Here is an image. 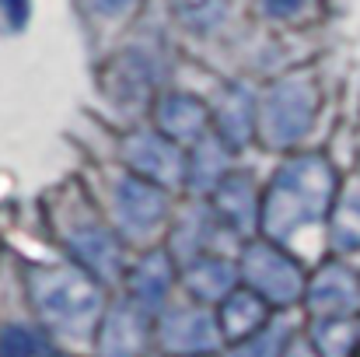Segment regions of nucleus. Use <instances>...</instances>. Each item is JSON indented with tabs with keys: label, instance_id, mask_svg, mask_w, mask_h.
<instances>
[{
	"label": "nucleus",
	"instance_id": "412c9836",
	"mask_svg": "<svg viewBox=\"0 0 360 357\" xmlns=\"http://www.w3.org/2000/svg\"><path fill=\"white\" fill-rule=\"evenodd\" d=\"M283 357H322V354H315V347H308L304 340H297V344H290V347H287V354Z\"/></svg>",
	"mask_w": 360,
	"mask_h": 357
},
{
	"label": "nucleus",
	"instance_id": "a211bd4d",
	"mask_svg": "<svg viewBox=\"0 0 360 357\" xmlns=\"http://www.w3.org/2000/svg\"><path fill=\"white\" fill-rule=\"evenodd\" d=\"M276 344H280L276 333H262V337H255V340L248 337V344H245L235 357H273L276 354Z\"/></svg>",
	"mask_w": 360,
	"mask_h": 357
},
{
	"label": "nucleus",
	"instance_id": "f3484780",
	"mask_svg": "<svg viewBox=\"0 0 360 357\" xmlns=\"http://www.w3.org/2000/svg\"><path fill=\"white\" fill-rule=\"evenodd\" d=\"M333 242L340 249H360V189L340 200L333 218Z\"/></svg>",
	"mask_w": 360,
	"mask_h": 357
},
{
	"label": "nucleus",
	"instance_id": "aec40b11",
	"mask_svg": "<svg viewBox=\"0 0 360 357\" xmlns=\"http://www.w3.org/2000/svg\"><path fill=\"white\" fill-rule=\"evenodd\" d=\"M91 4H95L98 14H122V11L133 7V0H91Z\"/></svg>",
	"mask_w": 360,
	"mask_h": 357
},
{
	"label": "nucleus",
	"instance_id": "4468645a",
	"mask_svg": "<svg viewBox=\"0 0 360 357\" xmlns=\"http://www.w3.org/2000/svg\"><path fill=\"white\" fill-rule=\"evenodd\" d=\"M186 284L196 298L203 301H214V298H228L231 284H235V270L231 263L224 259H214V256H203L193 263V270L186 273Z\"/></svg>",
	"mask_w": 360,
	"mask_h": 357
},
{
	"label": "nucleus",
	"instance_id": "ddd939ff",
	"mask_svg": "<svg viewBox=\"0 0 360 357\" xmlns=\"http://www.w3.org/2000/svg\"><path fill=\"white\" fill-rule=\"evenodd\" d=\"M217 207H221V218L228 225H235L238 232H248L255 221H259V196H255V186L248 175H228L217 189Z\"/></svg>",
	"mask_w": 360,
	"mask_h": 357
},
{
	"label": "nucleus",
	"instance_id": "f03ea898",
	"mask_svg": "<svg viewBox=\"0 0 360 357\" xmlns=\"http://www.w3.org/2000/svg\"><path fill=\"white\" fill-rule=\"evenodd\" d=\"M32 298L42 319L63 337H84L102 308V291L91 273L46 270L32 280Z\"/></svg>",
	"mask_w": 360,
	"mask_h": 357
},
{
	"label": "nucleus",
	"instance_id": "2eb2a0df",
	"mask_svg": "<svg viewBox=\"0 0 360 357\" xmlns=\"http://www.w3.org/2000/svg\"><path fill=\"white\" fill-rule=\"evenodd\" d=\"M203 123H207V109L189 95H175L161 106V126L172 140H193L203 130Z\"/></svg>",
	"mask_w": 360,
	"mask_h": 357
},
{
	"label": "nucleus",
	"instance_id": "dca6fc26",
	"mask_svg": "<svg viewBox=\"0 0 360 357\" xmlns=\"http://www.w3.org/2000/svg\"><path fill=\"white\" fill-rule=\"evenodd\" d=\"M0 357H56L53 344L28 326H7L0 333Z\"/></svg>",
	"mask_w": 360,
	"mask_h": 357
},
{
	"label": "nucleus",
	"instance_id": "0eeeda50",
	"mask_svg": "<svg viewBox=\"0 0 360 357\" xmlns=\"http://www.w3.org/2000/svg\"><path fill=\"white\" fill-rule=\"evenodd\" d=\"M67 245L95 280H116L122 273V252L112 232H105L98 225H84L67 235Z\"/></svg>",
	"mask_w": 360,
	"mask_h": 357
},
{
	"label": "nucleus",
	"instance_id": "7ed1b4c3",
	"mask_svg": "<svg viewBox=\"0 0 360 357\" xmlns=\"http://www.w3.org/2000/svg\"><path fill=\"white\" fill-rule=\"evenodd\" d=\"M245 280L266 298V301H276V305H287L301 294L304 287V277L297 270V263L280 252L276 245H252L245 252Z\"/></svg>",
	"mask_w": 360,
	"mask_h": 357
},
{
	"label": "nucleus",
	"instance_id": "f257e3e1",
	"mask_svg": "<svg viewBox=\"0 0 360 357\" xmlns=\"http://www.w3.org/2000/svg\"><path fill=\"white\" fill-rule=\"evenodd\" d=\"M336 193V175L322 158H294L287 161L262 196V228L269 238H287L304 225H315Z\"/></svg>",
	"mask_w": 360,
	"mask_h": 357
},
{
	"label": "nucleus",
	"instance_id": "1a4fd4ad",
	"mask_svg": "<svg viewBox=\"0 0 360 357\" xmlns=\"http://www.w3.org/2000/svg\"><path fill=\"white\" fill-rule=\"evenodd\" d=\"M161 340L175 354H207L217 347V322L210 312H172L161 322Z\"/></svg>",
	"mask_w": 360,
	"mask_h": 357
},
{
	"label": "nucleus",
	"instance_id": "6ab92c4d",
	"mask_svg": "<svg viewBox=\"0 0 360 357\" xmlns=\"http://www.w3.org/2000/svg\"><path fill=\"white\" fill-rule=\"evenodd\" d=\"M304 4H308V0H266V11L276 14V18H290V14H297Z\"/></svg>",
	"mask_w": 360,
	"mask_h": 357
},
{
	"label": "nucleus",
	"instance_id": "f8f14e48",
	"mask_svg": "<svg viewBox=\"0 0 360 357\" xmlns=\"http://www.w3.org/2000/svg\"><path fill=\"white\" fill-rule=\"evenodd\" d=\"M172 280H175V270H172V259H168L165 252H150V256H143V259L129 270V291H133V298H136L140 305H147V308H154V305L165 301Z\"/></svg>",
	"mask_w": 360,
	"mask_h": 357
},
{
	"label": "nucleus",
	"instance_id": "39448f33",
	"mask_svg": "<svg viewBox=\"0 0 360 357\" xmlns=\"http://www.w3.org/2000/svg\"><path fill=\"white\" fill-rule=\"evenodd\" d=\"M165 214H168V200L150 179L126 175L116 186V218L129 235L154 232L165 221Z\"/></svg>",
	"mask_w": 360,
	"mask_h": 357
},
{
	"label": "nucleus",
	"instance_id": "4be33fe9",
	"mask_svg": "<svg viewBox=\"0 0 360 357\" xmlns=\"http://www.w3.org/2000/svg\"><path fill=\"white\" fill-rule=\"evenodd\" d=\"M354 357H360V330H357V347H354Z\"/></svg>",
	"mask_w": 360,
	"mask_h": 357
},
{
	"label": "nucleus",
	"instance_id": "9d476101",
	"mask_svg": "<svg viewBox=\"0 0 360 357\" xmlns=\"http://www.w3.org/2000/svg\"><path fill=\"white\" fill-rule=\"evenodd\" d=\"M126 161L150 182H161V186H172L182 179V161H179V151L161 140V137H133V144L126 147Z\"/></svg>",
	"mask_w": 360,
	"mask_h": 357
},
{
	"label": "nucleus",
	"instance_id": "6e6552de",
	"mask_svg": "<svg viewBox=\"0 0 360 357\" xmlns=\"http://www.w3.org/2000/svg\"><path fill=\"white\" fill-rule=\"evenodd\" d=\"M357 280L347 266L329 263L319 270V277L308 287V305L311 312H319L322 319H343L347 312L357 308Z\"/></svg>",
	"mask_w": 360,
	"mask_h": 357
},
{
	"label": "nucleus",
	"instance_id": "423d86ee",
	"mask_svg": "<svg viewBox=\"0 0 360 357\" xmlns=\"http://www.w3.org/2000/svg\"><path fill=\"white\" fill-rule=\"evenodd\" d=\"M147 333H150V326H147V305H140L136 298L133 301H122L102 322L98 351H102V357H136L147 347Z\"/></svg>",
	"mask_w": 360,
	"mask_h": 357
},
{
	"label": "nucleus",
	"instance_id": "9b49d317",
	"mask_svg": "<svg viewBox=\"0 0 360 357\" xmlns=\"http://www.w3.org/2000/svg\"><path fill=\"white\" fill-rule=\"evenodd\" d=\"M266 322V298L252 287V291H231L224 298L221 308V333L228 340H248L262 330Z\"/></svg>",
	"mask_w": 360,
	"mask_h": 357
},
{
	"label": "nucleus",
	"instance_id": "20e7f679",
	"mask_svg": "<svg viewBox=\"0 0 360 357\" xmlns=\"http://www.w3.org/2000/svg\"><path fill=\"white\" fill-rule=\"evenodd\" d=\"M311 113H315V95L308 84L301 81H287L280 88L269 92L266 106H262V137L269 144H290L297 140L308 123H311Z\"/></svg>",
	"mask_w": 360,
	"mask_h": 357
}]
</instances>
